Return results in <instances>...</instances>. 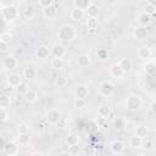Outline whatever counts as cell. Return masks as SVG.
I'll return each instance as SVG.
<instances>
[{
    "instance_id": "35",
    "label": "cell",
    "mask_w": 156,
    "mask_h": 156,
    "mask_svg": "<svg viewBox=\"0 0 156 156\" xmlns=\"http://www.w3.org/2000/svg\"><path fill=\"white\" fill-rule=\"evenodd\" d=\"M16 91H17V94L18 95H26L28 91H29V85L26 83V82H22L17 88H16Z\"/></svg>"
},
{
    "instance_id": "37",
    "label": "cell",
    "mask_w": 156,
    "mask_h": 156,
    "mask_svg": "<svg viewBox=\"0 0 156 156\" xmlns=\"http://www.w3.org/2000/svg\"><path fill=\"white\" fill-rule=\"evenodd\" d=\"M29 140H30L29 134H18V136H17V143H18V145H22V146L29 144Z\"/></svg>"
},
{
    "instance_id": "1",
    "label": "cell",
    "mask_w": 156,
    "mask_h": 156,
    "mask_svg": "<svg viewBox=\"0 0 156 156\" xmlns=\"http://www.w3.org/2000/svg\"><path fill=\"white\" fill-rule=\"evenodd\" d=\"M77 37V30L71 24H63L58 28V32H57V39L62 43H68V41H72L74 40Z\"/></svg>"
},
{
    "instance_id": "28",
    "label": "cell",
    "mask_w": 156,
    "mask_h": 156,
    "mask_svg": "<svg viewBox=\"0 0 156 156\" xmlns=\"http://www.w3.org/2000/svg\"><path fill=\"white\" fill-rule=\"evenodd\" d=\"M85 15H87L88 17H90V18H96L98 15H99V6L93 2V4L88 7V10L85 11Z\"/></svg>"
},
{
    "instance_id": "8",
    "label": "cell",
    "mask_w": 156,
    "mask_h": 156,
    "mask_svg": "<svg viewBox=\"0 0 156 156\" xmlns=\"http://www.w3.org/2000/svg\"><path fill=\"white\" fill-rule=\"evenodd\" d=\"M124 149H126V144L122 140H119V139H115V140H112L110 143V151L113 155H121V154H123Z\"/></svg>"
},
{
    "instance_id": "55",
    "label": "cell",
    "mask_w": 156,
    "mask_h": 156,
    "mask_svg": "<svg viewBox=\"0 0 156 156\" xmlns=\"http://www.w3.org/2000/svg\"><path fill=\"white\" fill-rule=\"evenodd\" d=\"M136 156H146V155H145V154H138Z\"/></svg>"
},
{
    "instance_id": "17",
    "label": "cell",
    "mask_w": 156,
    "mask_h": 156,
    "mask_svg": "<svg viewBox=\"0 0 156 156\" xmlns=\"http://www.w3.org/2000/svg\"><path fill=\"white\" fill-rule=\"evenodd\" d=\"M89 95V89L87 85L80 84L78 87H76L74 89V98H79V99H87Z\"/></svg>"
},
{
    "instance_id": "41",
    "label": "cell",
    "mask_w": 156,
    "mask_h": 156,
    "mask_svg": "<svg viewBox=\"0 0 156 156\" xmlns=\"http://www.w3.org/2000/svg\"><path fill=\"white\" fill-rule=\"evenodd\" d=\"M96 57H98V60H100V61L107 60V58H108V52H107V50H106V49H99V50L96 51Z\"/></svg>"
},
{
    "instance_id": "6",
    "label": "cell",
    "mask_w": 156,
    "mask_h": 156,
    "mask_svg": "<svg viewBox=\"0 0 156 156\" xmlns=\"http://www.w3.org/2000/svg\"><path fill=\"white\" fill-rule=\"evenodd\" d=\"M2 152H5L7 156H17L20 152V145L17 141H6L5 146L2 147Z\"/></svg>"
},
{
    "instance_id": "44",
    "label": "cell",
    "mask_w": 156,
    "mask_h": 156,
    "mask_svg": "<svg viewBox=\"0 0 156 156\" xmlns=\"http://www.w3.org/2000/svg\"><path fill=\"white\" fill-rule=\"evenodd\" d=\"M56 84H57L60 88H65V87L68 84V79H67L66 77L61 76V77H58V78L56 79Z\"/></svg>"
},
{
    "instance_id": "26",
    "label": "cell",
    "mask_w": 156,
    "mask_h": 156,
    "mask_svg": "<svg viewBox=\"0 0 156 156\" xmlns=\"http://www.w3.org/2000/svg\"><path fill=\"white\" fill-rule=\"evenodd\" d=\"M118 65L121 66V68L123 69V72H124V73H128V72L132 69V66H133L132 61H130L129 58H127V57L121 58V60L118 61Z\"/></svg>"
},
{
    "instance_id": "38",
    "label": "cell",
    "mask_w": 156,
    "mask_h": 156,
    "mask_svg": "<svg viewBox=\"0 0 156 156\" xmlns=\"http://www.w3.org/2000/svg\"><path fill=\"white\" fill-rule=\"evenodd\" d=\"M73 105L77 110H82L87 106V100L85 99H79V98H74L73 100Z\"/></svg>"
},
{
    "instance_id": "50",
    "label": "cell",
    "mask_w": 156,
    "mask_h": 156,
    "mask_svg": "<svg viewBox=\"0 0 156 156\" xmlns=\"http://www.w3.org/2000/svg\"><path fill=\"white\" fill-rule=\"evenodd\" d=\"M149 108H150V111H151L154 115H156V100H154V101L150 104Z\"/></svg>"
},
{
    "instance_id": "34",
    "label": "cell",
    "mask_w": 156,
    "mask_h": 156,
    "mask_svg": "<svg viewBox=\"0 0 156 156\" xmlns=\"http://www.w3.org/2000/svg\"><path fill=\"white\" fill-rule=\"evenodd\" d=\"M50 65H51V67L54 69H61L65 66V60L63 58H52Z\"/></svg>"
},
{
    "instance_id": "11",
    "label": "cell",
    "mask_w": 156,
    "mask_h": 156,
    "mask_svg": "<svg viewBox=\"0 0 156 156\" xmlns=\"http://www.w3.org/2000/svg\"><path fill=\"white\" fill-rule=\"evenodd\" d=\"M133 35H134V38H135L136 40L143 41V40H145V39L147 38V35H149V30H147L146 27L136 26V27L134 28V30H133Z\"/></svg>"
},
{
    "instance_id": "40",
    "label": "cell",
    "mask_w": 156,
    "mask_h": 156,
    "mask_svg": "<svg viewBox=\"0 0 156 156\" xmlns=\"http://www.w3.org/2000/svg\"><path fill=\"white\" fill-rule=\"evenodd\" d=\"M11 39H12V35L10 32H2L1 35H0V43H5V44H10L11 43Z\"/></svg>"
},
{
    "instance_id": "47",
    "label": "cell",
    "mask_w": 156,
    "mask_h": 156,
    "mask_svg": "<svg viewBox=\"0 0 156 156\" xmlns=\"http://www.w3.org/2000/svg\"><path fill=\"white\" fill-rule=\"evenodd\" d=\"M68 152H69L72 156H77V155L80 152V147H79V145H74V146H71V147L68 149Z\"/></svg>"
},
{
    "instance_id": "13",
    "label": "cell",
    "mask_w": 156,
    "mask_h": 156,
    "mask_svg": "<svg viewBox=\"0 0 156 156\" xmlns=\"http://www.w3.org/2000/svg\"><path fill=\"white\" fill-rule=\"evenodd\" d=\"M127 119L124 117H116L113 121H112V128L116 130V132H122L127 128Z\"/></svg>"
},
{
    "instance_id": "2",
    "label": "cell",
    "mask_w": 156,
    "mask_h": 156,
    "mask_svg": "<svg viewBox=\"0 0 156 156\" xmlns=\"http://www.w3.org/2000/svg\"><path fill=\"white\" fill-rule=\"evenodd\" d=\"M18 16H20V11L16 5L10 4L5 7H1V17L5 22H13L18 18Z\"/></svg>"
},
{
    "instance_id": "24",
    "label": "cell",
    "mask_w": 156,
    "mask_h": 156,
    "mask_svg": "<svg viewBox=\"0 0 156 156\" xmlns=\"http://www.w3.org/2000/svg\"><path fill=\"white\" fill-rule=\"evenodd\" d=\"M98 115H99V117H102V118L106 119L111 115V107L107 104H101L98 107Z\"/></svg>"
},
{
    "instance_id": "52",
    "label": "cell",
    "mask_w": 156,
    "mask_h": 156,
    "mask_svg": "<svg viewBox=\"0 0 156 156\" xmlns=\"http://www.w3.org/2000/svg\"><path fill=\"white\" fill-rule=\"evenodd\" d=\"M30 156H44V154L41 151H34L30 154Z\"/></svg>"
},
{
    "instance_id": "43",
    "label": "cell",
    "mask_w": 156,
    "mask_h": 156,
    "mask_svg": "<svg viewBox=\"0 0 156 156\" xmlns=\"http://www.w3.org/2000/svg\"><path fill=\"white\" fill-rule=\"evenodd\" d=\"M9 118H10V112H9V110L0 108V119H1V122L5 123V122L9 121Z\"/></svg>"
},
{
    "instance_id": "54",
    "label": "cell",
    "mask_w": 156,
    "mask_h": 156,
    "mask_svg": "<svg viewBox=\"0 0 156 156\" xmlns=\"http://www.w3.org/2000/svg\"><path fill=\"white\" fill-rule=\"evenodd\" d=\"M154 140H155V141H156V129H155V130H154Z\"/></svg>"
},
{
    "instance_id": "27",
    "label": "cell",
    "mask_w": 156,
    "mask_h": 156,
    "mask_svg": "<svg viewBox=\"0 0 156 156\" xmlns=\"http://www.w3.org/2000/svg\"><path fill=\"white\" fill-rule=\"evenodd\" d=\"M38 99H39L38 93H37L35 90H32V89H29V91L24 95V100H26L28 104H35V102L38 101Z\"/></svg>"
},
{
    "instance_id": "5",
    "label": "cell",
    "mask_w": 156,
    "mask_h": 156,
    "mask_svg": "<svg viewBox=\"0 0 156 156\" xmlns=\"http://www.w3.org/2000/svg\"><path fill=\"white\" fill-rule=\"evenodd\" d=\"M115 90H116V87H115V84H113L112 82H110V80H104V82H101L100 85H99V88H98V93H99L101 96H104V98H110V96L115 93Z\"/></svg>"
},
{
    "instance_id": "9",
    "label": "cell",
    "mask_w": 156,
    "mask_h": 156,
    "mask_svg": "<svg viewBox=\"0 0 156 156\" xmlns=\"http://www.w3.org/2000/svg\"><path fill=\"white\" fill-rule=\"evenodd\" d=\"M18 66V61L13 55H6L2 60V67L4 69H15Z\"/></svg>"
},
{
    "instance_id": "18",
    "label": "cell",
    "mask_w": 156,
    "mask_h": 156,
    "mask_svg": "<svg viewBox=\"0 0 156 156\" xmlns=\"http://www.w3.org/2000/svg\"><path fill=\"white\" fill-rule=\"evenodd\" d=\"M151 49L149 48V46H140L139 49H138V52H136V55H138V57L140 58V60H143V61H147L150 57H151Z\"/></svg>"
},
{
    "instance_id": "48",
    "label": "cell",
    "mask_w": 156,
    "mask_h": 156,
    "mask_svg": "<svg viewBox=\"0 0 156 156\" xmlns=\"http://www.w3.org/2000/svg\"><path fill=\"white\" fill-rule=\"evenodd\" d=\"M56 128H60V129H62V128H66L67 127V119L65 118V117H62L61 119H60V122L55 126Z\"/></svg>"
},
{
    "instance_id": "22",
    "label": "cell",
    "mask_w": 156,
    "mask_h": 156,
    "mask_svg": "<svg viewBox=\"0 0 156 156\" xmlns=\"http://www.w3.org/2000/svg\"><path fill=\"white\" fill-rule=\"evenodd\" d=\"M65 143L69 147L71 146H74V145H79V136H78V134H76V133L67 134L66 138H65Z\"/></svg>"
},
{
    "instance_id": "46",
    "label": "cell",
    "mask_w": 156,
    "mask_h": 156,
    "mask_svg": "<svg viewBox=\"0 0 156 156\" xmlns=\"http://www.w3.org/2000/svg\"><path fill=\"white\" fill-rule=\"evenodd\" d=\"M38 4H39V6H41L43 9H46V7L51 6V5H54V1H52V0H39Z\"/></svg>"
},
{
    "instance_id": "53",
    "label": "cell",
    "mask_w": 156,
    "mask_h": 156,
    "mask_svg": "<svg viewBox=\"0 0 156 156\" xmlns=\"http://www.w3.org/2000/svg\"><path fill=\"white\" fill-rule=\"evenodd\" d=\"M58 156H72V155H71L68 151H62V152L58 154Z\"/></svg>"
},
{
    "instance_id": "23",
    "label": "cell",
    "mask_w": 156,
    "mask_h": 156,
    "mask_svg": "<svg viewBox=\"0 0 156 156\" xmlns=\"http://www.w3.org/2000/svg\"><path fill=\"white\" fill-rule=\"evenodd\" d=\"M69 16H71V18H72L73 21H76V22H80V21L84 20V17H85V11L73 7V10L71 11Z\"/></svg>"
},
{
    "instance_id": "45",
    "label": "cell",
    "mask_w": 156,
    "mask_h": 156,
    "mask_svg": "<svg viewBox=\"0 0 156 156\" xmlns=\"http://www.w3.org/2000/svg\"><path fill=\"white\" fill-rule=\"evenodd\" d=\"M145 12L149 13V15L155 13V12H156V6H154L151 2H147V4L145 5Z\"/></svg>"
},
{
    "instance_id": "31",
    "label": "cell",
    "mask_w": 156,
    "mask_h": 156,
    "mask_svg": "<svg viewBox=\"0 0 156 156\" xmlns=\"http://www.w3.org/2000/svg\"><path fill=\"white\" fill-rule=\"evenodd\" d=\"M141 145H143V139L138 138L136 135L130 136V139H129V146L132 149H140Z\"/></svg>"
},
{
    "instance_id": "29",
    "label": "cell",
    "mask_w": 156,
    "mask_h": 156,
    "mask_svg": "<svg viewBox=\"0 0 156 156\" xmlns=\"http://www.w3.org/2000/svg\"><path fill=\"white\" fill-rule=\"evenodd\" d=\"M143 69H144V72H145L146 74L152 76V74L156 73V63L152 62V61H149V62H146V63L144 65Z\"/></svg>"
},
{
    "instance_id": "30",
    "label": "cell",
    "mask_w": 156,
    "mask_h": 156,
    "mask_svg": "<svg viewBox=\"0 0 156 156\" xmlns=\"http://www.w3.org/2000/svg\"><path fill=\"white\" fill-rule=\"evenodd\" d=\"M10 104H11V98L7 94H1V96H0V108L9 110Z\"/></svg>"
},
{
    "instance_id": "36",
    "label": "cell",
    "mask_w": 156,
    "mask_h": 156,
    "mask_svg": "<svg viewBox=\"0 0 156 156\" xmlns=\"http://www.w3.org/2000/svg\"><path fill=\"white\" fill-rule=\"evenodd\" d=\"M23 16L26 20H33L34 16H35V11L32 6H27L24 10H23Z\"/></svg>"
},
{
    "instance_id": "4",
    "label": "cell",
    "mask_w": 156,
    "mask_h": 156,
    "mask_svg": "<svg viewBox=\"0 0 156 156\" xmlns=\"http://www.w3.org/2000/svg\"><path fill=\"white\" fill-rule=\"evenodd\" d=\"M62 117H63L62 116V112L60 110H57V108H50V110H48L45 112V116H44L46 123L50 124V126H56Z\"/></svg>"
},
{
    "instance_id": "32",
    "label": "cell",
    "mask_w": 156,
    "mask_h": 156,
    "mask_svg": "<svg viewBox=\"0 0 156 156\" xmlns=\"http://www.w3.org/2000/svg\"><path fill=\"white\" fill-rule=\"evenodd\" d=\"M99 128H100V126L96 123V121H90V122H88V124L85 127V132L91 134V133H95L96 130H99Z\"/></svg>"
},
{
    "instance_id": "12",
    "label": "cell",
    "mask_w": 156,
    "mask_h": 156,
    "mask_svg": "<svg viewBox=\"0 0 156 156\" xmlns=\"http://www.w3.org/2000/svg\"><path fill=\"white\" fill-rule=\"evenodd\" d=\"M50 54H51V49H49V46H46V45H39L34 51V56L39 60L48 58Z\"/></svg>"
},
{
    "instance_id": "25",
    "label": "cell",
    "mask_w": 156,
    "mask_h": 156,
    "mask_svg": "<svg viewBox=\"0 0 156 156\" xmlns=\"http://www.w3.org/2000/svg\"><path fill=\"white\" fill-rule=\"evenodd\" d=\"M93 2L90 0H74L73 1V5L76 9H79V10H83V11H87L88 7L91 5Z\"/></svg>"
},
{
    "instance_id": "3",
    "label": "cell",
    "mask_w": 156,
    "mask_h": 156,
    "mask_svg": "<svg viewBox=\"0 0 156 156\" xmlns=\"http://www.w3.org/2000/svg\"><path fill=\"white\" fill-rule=\"evenodd\" d=\"M143 106V99L138 94H130L126 100V107L130 112H136Z\"/></svg>"
},
{
    "instance_id": "14",
    "label": "cell",
    "mask_w": 156,
    "mask_h": 156,
    "mask_svg": "<svg viewBox=\"0 0 156 156\" xmlns=\"http://www.w3.org/2000/svg\"><path fill=\"white\" fill-rule=\"evenodd\" d=\"M57 13H58V10H57V6L55 4L51 5V6H49V7H46V9H43V16L45 18L54 20V18H56Z\"/></svg>"
},
{
    "instance_id": "16",
    "label": "cell",
    "mask_w": 156,
    "mask_h": 156,
    "mask_svg": "<svg viewBox=\"0 0 156 156\" xmlns=\"http://www.w3.org/2000/svg\"><path fill=\"white\" fill-rule=\"evenodd\" d=\"M110 74H111L113 78L119 79V78H122L126 73L123 72V69L121 68V66L118 65V62H116V63H113V65L110 66Z\"/></svg>"
},
{
    "instance_id": "39",
    "label": "cell",
    "mask_w": 156,
    "mask_h": 156,
    "mask_svg": "<svg viewBox=\"0 0 156 156\" xmlns=\"http://www.w3.org/2000/svg\"><path fill=\"white\" fill-rule=\"evenodd\" d=\"M154 145H155V140H154V139H150V138L147 136L146 139L143 140L141 147H144L145 150H152V149H154Z\"/></svg>"
},
{
    "instance_id": "15",
    "label": "cell",
    "mask_w": 156,
    "mask_h": 156,
    "mask_svg": "<svg viewBox=\"0 0 156 156\" xmlns=\"http://www.w3.org/2000/svg\"><path fill=\"white\" fill-rule=\"evenodd\" d=\"M90 63H91V58H90V56L88 54H80V55H78V57H77V65H78V67L85 68V67H89Z\"/></svg>"
},
{
    "instance_id": "51",
    "label": "cell",
    "mask_w": 156,
    "mask_h": 156,
    "mask_svg": "<svg viewBox=\"0 0 156 156\" xmlns=\"http://www.w3.org/2000/svg\"><path fill=\"white\" fill-rule=\"evenodd\" d=\"M9 48V44H5V43H0V51L1 52H5Z\"/></svg>"
},
{
    "instance_id": "20",
    "label": "cell",
    "mask_w": 156,
    "mask_h": 156,
    "mask_svg": "<svg viewBox=\"0 0 156 156\" xmlns=\"http://www.w3.org/2000/svg\"><path fill=\"white\" fill-rule=\"evenodd\" d=\"M134 135H136L138 138H140V139H143V140L146 139L147 135H149L147 127L144 126V124H139V126H136L135 129H134Z\"/></svg>"
},
{
    "instance_id": "19",
    "label": "cell",
    "mask_w": 156,
    "mask_h": 156,
    "mask_svg": "<svg viewBox=\"0 0 156 156\" xmlns=\"http://www.w3.org/2000/svg\"><path fill=\"white\" fill-rule=\"evenodd\" d=\"M136 22H138V26H143V27H146L150 22H151V16L149 13H146L145 11L140 12L138 16H136Z\"/></svg>"
},
{
    "instance_id": "49",
    "label": "cell",
    "mask_w": 156,
    "mask_h": 156,
    "mask_svg": "<svg viewBox=\"0 0 156 156\" xmlns=\"http://www.w3.org/2000/svg\"><path fill=\"white\" fill-rule=\"evenodd\" d=\"M12 89H13V88H12V87H10V85H9L6 82L2 84V94H9V93L11 94Z\"/></svg>"
},
{
    "instance_id": "10",
    "label": "cell",
    "mask_w": 156,
    "mask_h": 156,
    "mask_svg": "<svg viewBox=\"0 0 156 156\" xmlns=\"http://www.w3.org/2000/svg\"><path fill=\"white\" fill-rule=\"evenodd\" d=\"M23 76H21L20 73H10L7 77H6V83L10 85V87H12V88H17L23 80V78H22Z\"/></svg>"
},
{
    "instance_id": "42",
    "label": "cell",
    "mask_w": 156,
    "mask_h": 156,
    "mask_svg": "<svg viewBox=\"0 0 156 156\" xmlns=\"http://www.w3.org/2000/svg\"><path fill=\"white\" fill-rule=\"evenodd\" d=\"M29 130H30V128L26 123H20L17 126V133L18 134H29Z\"/></svg>"
},
{
    "instance_id": "21",
    "label": "cell",
    "mask_w": 156,
    "mask_h": 156,
    "mask_svg": "<svg viewBox=\"0 0 156 156\" xmlns=\"http://www.w3.org/2000/svg\"><path fill=\"white\" fill-rule=\"evenodd\" d=\"M37 74H38L37 69H35L34 67H32V66H28V67L23 68V72H22L23 78L27 79V80H32V79H34V78L37 77Z\"/></svg>"
},
{
    "instance_id": "33",
    "label": "cell",
    "mask_w": 156,
    "mask_h": 156,
    "mask_svg": "<svg viewBox=\"0 0 156 156\" xmlns=\"http://www.w3.org/2000/svg\"><path fill=\"white\" fill-rule=\"evenodd\" d=\"M85 24H87V28H88V29L95 30V29L98 28V26H99V20H98V18H90V17H88Z\"/></svg>"
},
{
    "instance_id": "7",
    "label": "cell",
    "mask_w": 156,
    "mask_h": 156,
    "mask_svg": "<svg viewBox=\"0 0 156 156\" xmlns=\"http://www.w3.org/2000/svg\"><path fill=\"white\" fill-rule=\"evenodd\" d=\"M67 54V49L63 44L61 43H56L52 45L51 48V55L54 56V58H63Z\"/></svg>"
}]
</instances>
